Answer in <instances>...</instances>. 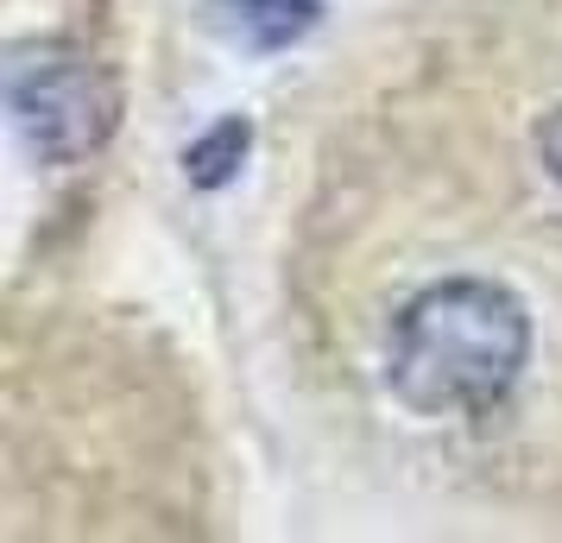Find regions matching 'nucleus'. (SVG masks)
<instances>
[{
  "label": "nucleus",
  "instance_id": "f257e3e1",
  "mask_svg": "<svg viewBox=\"0 0 562 543\" xmlns=\"http://www.w3.org/2000/svg\"><path fill=\"white\" fill-rule=\"evenodd\" d=\"M531 361V316L506 285L442 279L411 297L385 336V386L417 417L493 411Z\"/></svg>",
  "mask_w": 562,
  "mask_h": 543
},
{
  "label": "nucleus",
  "instance_id": "f03ea898",
  "mask_svg": "<svg viewBox=\"0 0 562 543\" xmlns=\"http://www.w3.org/2000/svg\"><path fill=\"white\" fill-rule=\"evenodd\" d=\"M0 102L13 114V127L26 133L38 158H70L95 152L114 121V95H108L102 70L77 52H26V64L0 70Z\"/></svg>",
  "mask_w": 562,
  "mask_h": 543
},
{
  "label": "nucleus",
  "instance_id": "7ed1b4c3",
  "mask_svg": "<svg viewBox=\"0 0 562 543\" xmlns=\"http://www.w3.org/2000/svg\"><path fill=\"white\" fill-rule=\"evenodd\" d=\"M209 13H215V26L228 32L234 45H247V52H284V45H297L310 26H316V0H209Z\"/></svg>",
  "mask_w": 562,
  "mask_h": 543
},
{
  "label": "nucleus",
  "instance_id": "20e7f679",
  "mask_svg": "<svg viewBox=\"0 0 562 543\" xmlns=\"http://www.w3.org/2000/svg\"><path fill=\"white\" fill-rule=\"evenodd\" d=\"M247 121H222L215 133H203L190 152H183V171H190V183H203V190H215V183L234 178V165L247 158Z\"/></svg>",
  "mask_w": 562,
  "mask_h": 543
},
{
  "label": "nucleus",
  "instance_id": "39448f33",
  "mask_svg": "<svg viewBox=\"0 0 562 543\" xmlns=\"http://www.w3.org/2000/svg\"><path fill=\"white\" fill-rule=\"evenodd\" d=\"M537 146H543V165H550V171L562 178V108L550 114V121H543V127H537Z\"/></svg>",
  "mask_w": 562,
  "mask_h": 543
}]
</instances>
